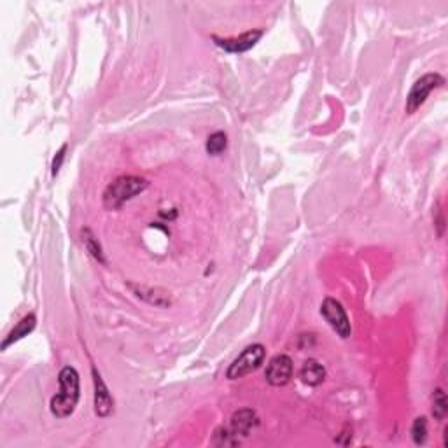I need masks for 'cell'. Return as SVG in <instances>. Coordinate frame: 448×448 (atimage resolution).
I'll use <instances>...</instances> for the list:
<instances>
[{"label":"cell","instance_id":"8992f818","mask_svg":"<svg viewBox=\"0 0 448 448\" xmlns=\"http://www.w3.org/2000/svg\"><path fill=\"white\" fill-rule=\"evenodd\" d=\"M267 382L274 387H284L293 378V359L286 354L271 357L267 366Z\"/></svg>","mask_w":448,"mask_h":448},{"label":"cell","instance_id":"5bb4252c","mask_svg":"<svg viewBox=\"0 0 448 448\" xmlns=\"http://www.w3.org/2000/svg\"><path fill=\"white\" fill-rule=\"evenodd\" d=\"M212 443L217 447H236L240 443L238 436L231 431L229 428H217L216 433H214Z\"/></svg>","mask_w":448,"mask_h":448},{"label":"cell","instance_id":"7a4b0ae2","mask_svg":"<svg viewBox=\"0 0 448 448\" xmlns=\"http://www.w3.org/2000/svg\"><path fill=\"white\" fill-rule=\"evenodd\" d=\"M149 186V182L142 177H135V175H123V177H117L113 184L107 186V189L103 191V207L107 210H117L124 205L127 202H130L132 198H135L137 195H141L142 191H146Z\"/></svg>","mask_w":448,"mask_h":448},{"label":"cell","instance_id":"30bf717a","mask_svg":"<svg viewBox=\"0 0 448 448\" xmlns=\"http://www.w3.org/2000/svg\"><path fill=\"white\" fill-rule=\"evenodd\" d=\"M300 378L305 385L310 387H317L324 382L326 378V370L319 361L315 359H308L305 361V364L300 370Z\"/></svg>","mask_w":448,"mask_h":448},{"label":"cell","instance_id":"e0dca14e","mask_svg":"<svg viewBox=\"0 0 448 448\" xmlns=\"http://www.w3.org/2000/svg\"><path fill=\"white\" fill-rule=\"evenodd\" d=\"M65 153H67V146H62V149L56 153L55 160H53V167H51V172L53 175H56L60 172V168H62V163L63 160H65Z\"/></svg>","mask_w":448,"mask_h":448},{"label":"cell","instance_id":"3957f363","mask_svg":"<svg viewBox=\"0 0 448 448\" xmlns=\"http://www.w3.org/2000/svg\"><path fill=\"white\" fill-rule=\"evenodd\" d=\"M264 356H267V349H264L261 343L249 345L231 364H229L226 376H228L229 380H236L252 373V371H256L257 368L263 364Z\"/></svg>","mask_w":448,"mask_h":448},{"label":"cell","instance_id":"6da1fadb","mask_svg":"<svg viewBox=\"0 0 448 448\" xmlns=\"http://www.w3.org/2000/svg\"><path fill=\"white\" fill-rule=\"evenodd\" d=\"M60 390L56 396H53L51 414L58 418L70 417L74 414L75 407L79 403V396H81V389H79V373L72 366H65L58 375Z\"/></svg>","mask_w":448,"mask_h":448},{"label":"cell","instance_id":"4fadbf2b","mask_svg":"<svg viewBox=\"0 0 448 448\" xmlns=\"http://www.w3.org/2000/svg\"><path fill=\"white\" fill-rule=\"evenodd\" d=\"M448 414V401L447 394L443 392V389H436L435 396H433V417L436 421H445Z\"/></svg>","mask_w":448,"mask_h":448},{"label":"cell","instance_id":"9a60e30c","mask_svg":"<svg viewBox=\"0 0 448 448\" xmlns=\"http://www.w3.org/2000/svg\"><path fill=\"white\" fill-rule=\"evenodd\" d=\"M226 146H228V137H226L224 132H216V134H212L207 139L205 148L210 156H219L226 149Z\"/></svg>","mask_w":448,"mask_h":448},{"label":"cell","instance_id":"8fae6325","mask_svg":"<svg viewBox=\"0 0 448 448\" xmlns=\"http://www.w3.org/2000/svg\"><path fill=\"white\" fill-rule=\"evenodd\" d=\"M35 322H37V319H35L34 314L25 315V317L21 319L20 322H18L16 328H14L13 331H11L9 335H7V338L4 340L2 350H6L7 347L13 345V343L18 342V340H21V338H25V336L30 335V333L35 329Z\"/></svg>","mask_w":448,"mask_h":448},{"label":"cell","instance_id":"52a82bcc","mask_svg":"<svg viewBox=\"0 0 448 448\" xmlns=\"http://www.w3.org/2000/svg\"><path fill=\"white\" fill-rule=\"evenodd\" d=\"M263 37V30H250L242 34L240 37H231V39H219L214 35V42H216L219 48H223L228 53H245L249 49H252L257 44V41Z\"/></svg>","mask_w":448,"mask_h":448},{"label":"cell","instance_id":"277c9868","mask_svg":"<svg viewBox=\"0 0 448 448\" xmlns=\"http://www.w3.org/2000/svg\"><path fill=\"white\" fill-rule=\"evenodd\" d=\"M445 84V79L440 74H425L422 75L418 81H415V84L411 86L410 93L407 96V113L414 114L415 110L421 109L424 105V102L428 100V96L431 95V91H435L436 88Z\"/></svg>","mask_w":448,"mask_h":448},{"label":"cell","instance_id":"5b68a950","mask_svg":"<svg viewBox=\"0 0 448 448\" xmlns=\"http://www.w3.org/2000/svg\"><path fill=\"white\" fill-rule=\"evenodd\" d=\"M321 314L326 319L329 326L338 333L342 338H349L352 335V326H350L349 317H347L345 310H343L342 303L333 298H326L321 305Z\"/></svg>","mask_w":448,"mask_h":448},{"label":"cell","instance_id":"7c38bea8","mask_svg":"<svg viewBox=\"0 0 448 448\" xmlns=\"http://www.w3.org/2000/svg\"><path fill=\"white\" fill-rule=\"evenodd\" d=\"M82 242H84V247L86 250H88L89 254H91L93 257H95L98 263L105 264V256H103V250H102V245L98 243V240L95 238V235H93L89 229H82Z\"/></svg>","mask_w":448,"mask_h":448},{"label":"cell","instance_id":"9c48e42d","mask_svg":"<svg viewBox=\"0 0 448 448\" xmlns=\"http://www.w3.org/2000/svg\"><path fill=\"white\" fill-rule=\"evenodd\" d=\"M260 424V418H257L256 411L249 410H238L231 415V421H229V429L235 433L236 436H242V438H247V436L252 433V429Z\"/></svg>","mask_w":448,"mask_h":448},{"label":"cell","instance_id":"ba28073f","mask_svg":"<svg viewBox=\"0 0 448 448\" xmlns=\"http://www.w3.org/2000/svg\"><path fill=\"white\" fill-rule=\"evenodd\" d=\"M93 383H95V414L98 417H109L114 411V399L107 389L105 382L102 380L98 371L93 368Z\"/></svg>","mask_w":448,"mask_h":448},{"label":"cell","instance_id":"2e32d148","mask_svg":"<svg viewBox=\"0 0 448 448\" xmlns=\"http://www.w3.org/2000/svg\"><path fill=\"white\" fill-rule=\"evenodd\" d=\"M411 438L415 445H424L428 442V421L425 417H418L414 421L411 425Z\"/></svg>","mask_w":448,"mask_h":448}]
</instances>
